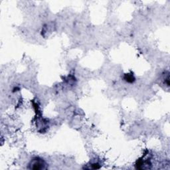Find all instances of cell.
<instances>
[{"label":"cell","mask_w":170,"mask_h":170,"mask_svg":"<svg viewBox=\"0 0 170 170\" xmlns=\"http://www.w3.org/2000/svg\"><path fill=\"white\" fill-rule=\"evenodd\" d=\"M124 79L126 80V81L128 82V83H132L135 81V77H134V75L130 74H126Z\"/></svg>","instance_id":"cell-2"},{"label":"cell","mask_w":170,"mask_h":170,"mask_svg":"<svg viewBox=\"0 0 170 170\" xmlns=\"http://www.w3.org/2000/svg\"><path fill=\"white\" fill-rule=\"evenodd\" d=\"M29 169L34 170H41L47 169L46 162L40 157H34L29 163Z\"/></svg>","instance_id":"cell-1"}]
</instances>
